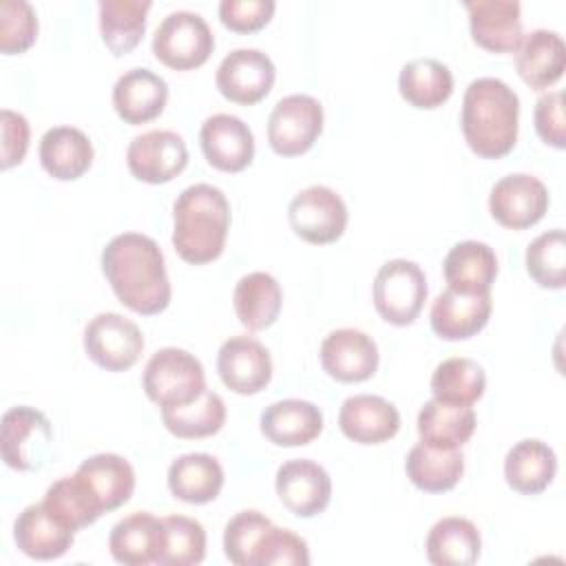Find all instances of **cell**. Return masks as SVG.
I'll return each instance as SVG.
<instances>
[{
	"instance_id": "35",
	"label": "cell",
	"mask_w": 566,
	"mask_h": 566,
	"mask_svg": "<svg viewBox=\"0 0 566 566\" xmlns=\"http://www.w3.org/2000/svg\"><path fill=\"white\" fill-rule=\"evenodd\" d=\"M398 91L416 108H438L453 93V75L436 57H413L400 69Z\"/></svg>"
},
{
	"instance_id": "22",
	"label": "cell",
	"mask_w": 566,
	"mask_h": 566,
	"mask_svg": "<svg viewBox=\"0 0 566 566\" xmlns=\"http://www.w3.org/2000/svg\"><path fill=\"white\" fill-rule=\"evenodd\" d=\"M15 546L31 559H57L62 557L75 539V531L62 524L44 502L29 504L20 511L13 524Z\"/></svg>"
},
{
	"instance_id": "41",
	"label": "cell",
	"mask_w": 566,
	"mask_h": 566,
	"mask_svg": "<svg viewBox=\"0 0 566 566\" xmlns=\"http://www.w3.org/2000/svg\"><path fill=\"white\" fill-rule=\"evenodd\" d=\"M166 546L159 566H195L206 557V531L186 515H166Z\"/></svg>"
},
{
	"instance_id": "8",
	"label": "cell",
	"mask_w": 566,
	"mask_h": 566,
	"mask_svg": "<svg viewBox=\"0 0 566 566\" xmlns=\"http://www.w3.org/2000/svg\"><path fill=\"white\" fill-rule=\"evenodd\" d=\"M287 219L296 237L323 245L336 241L347 228V206L329 186H307L296 192L287 206Z\"/></svg>"
},
{
	"instance_id": "27",
	"label": "cell",
	"mask_w": 566,
	"mask_h": 566,
	"mask_svg": "<svg viewBox=\"0 0 566 566\" xmlns=\"http://www.w3.org/2000/svg\"><path fill=\"white\" fill-rule=\"evenodd\" d=\"M442 274L449 283L447 287H453L458 292H491V285L497 276V256L491 245L467 239L455 243L447 252L442 261Z\"/></svg>"
},
{
	"instance_id": "30",
	"label": "cell",
	"mask_w": 566,
	"mask_h": 566,
	"mask_svg": "<svg viewBox=\"0 0 566 566\" xmlns=\"http://www.w3.org/2000/svg\"><path fill=\"white\" fill-rule=\"evenodd\" d=\"M223 486V467L210 453H184L168 467L170 493L188 504L212 502Z\"/></svg>"
},
{
	"instance_id": "46",
	"label": "cell",
	"mask_w": 566,
	"mask_h": 566,
	"mask_svg": "<svg viewBox=\"0 0 566 566\" xmlns=\"http://www.w3.org/2000/svg\"><path fill=\"white\" fill-rule=\"evenodd\" d=\"M535 130L544 144L553 148L566 146V128H564V93L551 91L544 93L533 111Z\"/></svg>"
},
{
	"instance_id": "36",
	"label": "cell",
	"mask_w": 566,
	"mask_h": 566,
	"mask_svg": "<svg viewBox=\"0 0 566 566\" xmlns=\"http://www.w3.org/2000/svg\"><path fill=\"white\" fill-rule=\"evenodd\" d=\"M150 7V0H99V33L113 55H124L139 44Z\"/></svg>"
},
{
	"instance_id": "16",
	"label": "cell",
	"mask_w": 566,
	"mask_h": 566,
	"mask_svg": "<svg viewBox=\"0 0 566 566\" xmlns=\"http://www.w3.org/2000/svg\"><path fill=\"white\" fill-rule=\"evenodd\" d=\"M199 144L206 161L223 172H239L252 164L254 135L250 126L230 113L206 117L199 130Z\"/></svg>"
},
{
	"instance_id": "38",
	"label": "cell",
	"mask_w": 566,
	"mask_h": 566,
	"mask_svg": "<svg viewBox=\"0 0 566 566\" xmlns=\"http://www.w3.org/2000/svg\"><path fill=\"white\" fill-rule=\"evenodd\" d=\"M486 389L484 369L464 356L442 360L431 374V391L436 400L451 405H473Z\"/></svg>"
},
{
	"instance_id": "24",
	"label": "cell",
	"mask_w": 566,
	"mask_h": 566,
	"mask_svg": "<svg viewBox=\"0 0 566 566\" xmlns=\"http://www.w3.org/2000/svg\"><path fill=\"white\" fill-rule=\"evenodd\" d=\"M259 424L272 444L303 447L323 431V413L310 400L283 398L263 409Z\"/></svg>"
},
{
	"instance_id": "18",
	"label": "cell",
	"mask_w": 566,
	"mask_h": 566,
	"mask_svg": "<svg viewBox=\"0 0 566 566\" xmlns=\"http://www.w3.org/2000/svg\"><path fill=\"white\" fill-rule=\"evenodd\" d=\"M166 546L164 517H155L150 511H135L122 517L108 535V548L115 562L124 566L159 564Z\"/></svg>"
},
{
	"instance_id": "40",
	"label": "cell",
	"mask_w": 566,
	"mask_h": 566,
	"mask_svg": "<svg viewBox=\"0 0 566 566\" xmlns=\"http://www.w3.org/2000/svg\"><path fill=\"white\" fill-rule=\"evenodd\" d=\"M528 276L548 290H562L566 283V234L562 228L542 232L526 248Z\"/></svg>"
},
{
	"instance_id": "26",
	"label": "cell",
	"mask_w": 566,
	"mask_h": 566,
	"mask_svg": "<svg viewBox=\"0 0 566 566\" xmlns=\"http://www.w3.org/2000/svg\"><path fill=\"white\" fill-rule=\"evenodd\" d=\"M566 46L557 31L533 29L515 49V66L531 88H548L564 75Z\"/></svg>"
},
{
	"instance_id": "21",
	"label": "cell",
	"mask_w": 566,
	"mask_h": 566,
	"mask_svg": "<svg viewBox=\"0 0 566 566\" xmlns=\"http://www.w3.org/2000/svg\"><path fill=\"white\" fill-rule=\"evenodd\" d=\"M340 431L358 444H380L400 429L398 409L374 394H356L343 400L338 409Z\"/></svg>"
},
{
	"instance_id": "45",
	"label": "cell",
	"mask_w": 566,
	"mask_h": 566,
	"mask_svg": "<svg viewBox=\"0 0 566 566\" xmlns=\"http://www.w3.org/2000/svg\"><path fill=\"white\" fill-rule=\"evenodd\" d=\"M274 9V0H221L219 18L237 33H252L270 22Z\"/></svg>"
},
{
	"instance_id": "20",
	"label": "cell",
	"mask_w": 566,
	"mask_h": 566,
	"mask_svg": "<svg viewBox=\"0 0 566 566\" xmlns=\"http://www.w3.org/2000/svg\"><path fill=\"white\" fill-rule=\"evenodd\" d=\"M491 292L469 294L447 287L431 305V329L444 340H464L478 334L491 316Z\"/></svg>"
},
{
	"instance_id": "47",
	"label": "cell",
	"mask_w": 566,
	"mask_h": 566,
	"mask_svg": "<svg viewBox=\"0 0 566 566\" xmlns=\"http://www.w3.org/2000/svg\"><path fill=\"white\" fill-rule=\"evenodd\" d=\"M0 133H2V148H0V166L11 168L20 164L29 148V122L22 113L11 108L0 111Z\"/></svg>"
},
{
	"instance_id": "43",
	"label": "cell",
	"mask_w": 566,
	"mask_h": 566,
	"mask_svg": "<svg viewBox=\"0 0 566 566\" xmlns=\"http://www.w3.org/2000/svg\"><path fill=\"white\" fill-rule=\"evenodd\" d=\"M310 548L303 537L292 533L290 528L270 526L252 555V566H307Z\"/></svg>"
},
{
	"instance_id": "29",
	"label": "cell",
	"mask_w": 566,
	"mask_h": 566,
	"mask_svg": "<svg viewBox=\"0 0 566 566\" xmlns=\"http://www.w3.org/2000/svg\"><path fill=\"white\" fill-rule=\"evenodd\" d=\"M557 473L555 451L537 438L515 442L504 458L506 484L524 495L542 493Z\"/></svg>"
},
{
	"instance_id": "7",
	"label": "cell",
	"mask_w": 566,
	"mask_h": 566,
	"mask_svg": "<svg viewBox=\"0 0 566 566\" xmlns=\"http://www.w3.org/2000/svg\"><path fill=\"white\" fill-rule=\"evenodd\" d=\"M323 130V106L316 97L292 93L281 97L268 117V142L276 155L307 153Z\"/></svg>"
},
{
	"instance_id": "28",
	"label": "cell",
	"mask_w": 566,
	"mask_h": 566,
	"mask_svg": "<svg viewBox=\"0 0 566 566\" xmlns=\"http://www.w3.org/2000/svg\"><path fill=\"white\" fill-rule=\"evenodd\" d=\"M42 168L60 179L73 181L82 177L93 164V144L86 133L75 126H53L40 139Z\"/></svg>"
},
{
	"instance_id": "31",
	"label": "cell",
	"mask_w": 566,
	"mask_h": 566,
	"mask_svg": "<svg viewBox=\"0 0 566 566\" xmlns=\"http://www.w3.org/2000/svg\"><path fill=\"white\" fill-rule=\"evenodd\" d=\"M424 548L427 559L436 566H471L480 557L482 539L471 520L449 515L429 528Z\"/></svg>"
},
{
	"instance_id": "10",
	"label": "cell",
	"mask_w": 566,
	"mask_h": 566,
	"mask_svg": "<svg viewBox=\"0 0 566 566\" xmlns=\"http://www.w3.org/2000/svg\"><path fill=\"white\" fill-rule=\"evenodd\" d=\"M49 418L29 405H18L2 416V460L18 471H38L51 449Z\"/></svg>"
},
{
	"instance_id": "34",
	"label": "cell",
	"mask_w": 566,
	"mask_h": 566,
	"mask_svg": "<svg viewBox=\"0 0 566 566\" xmlns=\"http://www.w3.org/2000/svg\"><path fill=\"white\" fill-rule=\"evenodd\" d=\"M405 471L411 484L420 491H451L464 473V455L460 449H438L420 440L409 449Z\"/></svg>"
},
{
	"instance_id": "4",
	"label": "cell",
	"mask_w": 566,
	"mask_h": 566,
	"mask_svg": "<svg viewBox=\"0 0 566 566\" xmlns=\"http://www.w3.org/2000/svg\"><path fill=\"white\" fill-rule=\"evenodd\" d=\"M144 391L159 407H177L199 398L206 387L201 360L179 347L157 349L144 367Z\"/></svg>"
},
{
	"instance_id": "33",
	"label": "cell",
	"mask_w": 566,
	"mask_h": 566,
	"mask_svg": "<svg viewBox=\"0 0 566 566\" xmlns=\"http://www.w3.org/2000/svg\"><path fill=\"white\" fill-rule=\"evenodd\" d=\"M232 303L237 318L243 327L259 332L270 327L283 305V294L279 281L268 272L243 274L232 292Z\"/></svg>"
},
{
	"instance_id": "14",
	"label": "cell",
	"mask_w": 566,
	"mask_h": 566,
	"mask_svg": "<svg viewBox=\"0 0 566 566\" xmlns=\"http://www.w3.org/2000/svg\"><path fill=\"white\" fill-rule=\"evenodd\" d=\"M217 371L230 391L252 396L265 389L272 380V358L261 340L239 334L221 343L217 352Z\"/></svg>"
},
{
	"instance_id": "39",
	"label": "cell",
	"mask_w": 566,
	"mask_h": 566,
	"mask_svg": "<svg viewBox=\"0 0 566 566\" xmlns=\"http://www.w3.org/2000/svg\"><path fill=\"white\" fill-rule=\"evenodd\" d=\"M42 502L62 524H66L75 533L104 515L75 473L55 480L46 489Z\"/></svg>"
},
{
	"instance_id": "9",
	"label": "cell",
	"mask_w": 566,
	"mask_h": 566,
	"mask_svg": "<svg viewBox=\"0 0 566 566\" xmlns=\"http://www.w3.org/2000/svg\"><path fill=\"white\" fill-rule=\"evenodd\" d=\"M84 349L102 369L124 371L139 360L144 336L130 318L117 312H99L84 327Z\"/></svg>"
},
{
	"instance_id": "19",
	"label": "cell",
	"mask_w": 566,
	"mask_h": 566,
	"mask_svg": "<svg viewBox=\"0 0 566 566\" xmlns=\"http://www.w3.org/2000/svg\"><path fill=\"white\" fill-rule=\"evenodd\" d=\"M464 7L475 44L493 53H511L520 46L524 31L517 0H469Z\"/></svg>"
},
{
	"instance_id": "23",
	"label": "cell",
	"mask_w": 566,
	"mask_h": 566,
	"mask_svg": "<svg viewBox=\"0 0 566 566\" xmlns=\"http://www.w3.org/2000/svg\"><path fill=\"white\" fill-rule=\"evenodd\" d=\"M168 102V84L150 69L137 66L122 73L113 86L115 113L126 124H146L161 115Z\"/></svg>"
},
{
	"instance_id": "15",
	"label": "cell",
	"mask_w": 566,
	"mask_h": 566,
	"mask_svg": "<svg viewBox=\"0 0 566 566\" xmlns=\"http://www.w3.org/2000/svg\"><path fill=\"white\" fill-rule=\"evenodd\" d=\"M274 489L283 506L298 517L323 513L332 500V480L327 471L310 458L283 462L276 469Z\"/></svg>"
},
{
	"instance_id": "2",
	"label": "cell",
	"mask_w": 566,
	"mask_h": 566,
	"mask_svg": "<svg viewBox=\"0 0 566 566\" xmlns=\"http://www.w3.org/2000/svg\"><path fill=\"white\" fill-rule=\"evenodd\" d=\"M520 97L497 77L473 80L462 97L460 126L469 148L484 157L497 159L513 150L517 142Z\"/></svg>"
},
{
	"instance_id": "1",
	"label": "cell",
	"mask_w": 566,
	"mask_h": 566,
	"mask_svg": "<svg viewBox=\"0 0 566 566\" xmlns=\"http://www.w3.org/2000/svg\"><path fill=\"white\" fill-rule=\"evenodd\" d=\"M102 272L115 296L133 312L150 316L170 303V281L157 241L139 232H122L102 250Z\"/></svg>"
},
{
	"instance_id": "37",
	"label": "cell",
	"mask_w": 566,
	"mask_h": 566,
	"mask_svg": "<svg viewBox=\"0 0 566 566\" xmlns=\"http://www.w3.org/2000/svg\"><path fill=\"white\" fill-rule=\"evenodd\" d=\"M164 427L177 438H206L226 422V402L219 394L206 389L199 398L177 407H161Z\"/></svg>"
},
{
	"instance_id": "3",
	"label": "cell",
	"mask_w": 566,
	"mask_h": 566,
	"mask_svg": "<svg viewBox=\"0 0 566 566\" xmlns=\"http://www.w3.org/2000/svg\"><path fill=\"white\" fill-rule=\"evenodd\" d=\"M172 223V245L177 254L192 265L210 263L226 248L230 203L221 188L192 184L177 195Z\"/></svg>"
},
{
	"instance_id": "6",
	"label": "cell",
	"mask_w": 566,
	"mask_h": 566,
	"mask_svg": "<svg viewBox=\"0 0 566 566\" xmlns=\"http://www.w3.org/2000/svg\"><path fill=\"white\" fill-rule=\"evenodd\" d=\"M212 49V29L199 13L186 9L168 13L153 35L155 57L175 71L201 66L210 57Z\"/></svg>"
},
{
	"instance_id": "32",
	"label": "cell",
	"mask_w": 566,
	"mask_h": 566,
	"mask_svg": "<svg viewBox=\"0 0 566 566\" xmlns=\"http://www.w3.org/2000/svg\"><path fill=\"white\" fill-rule=\"evenodd\" d=\"M475 422L471 405H451L431 398L418 411L420 440L438 449H460L473 436Z\"/></svg>"
},
{
	"instance_id": "13",
	"label": "cell",
	"mask_w": 566,
	"mask_h": 566,
	"mask_svg": "<svg viewBox=\"0 0 566 566\" xmlns=\"http://www.w3.org/2000/svg\"><path fill=\"white\" fill-rule=\"evenodd\" d=\"M276 69L268 53L259 49H234L217 66V88L234 104L261 102L274 84Z\"/></svg>"
},
{
	"instance_id": "25",
	"label": "cell",
	"mask_w": 566,
	"mask_h": 566,
	"mask_svg": "<svg viewBox=\"0 0 566 566\" xmlns=\"http://www.w3.org/2000/svg\"><path fill=\"white\" fill-rule=\"evenodd\" d=\"M75 475L88 489L102 513L119 509L135 491V471L130 462L117 453H95L86 458Z\"/></svg>"
},
{
	"instance_id": "44",
	"label": "cell",
	"mask_w": 566,
	"mask_h": 566,
	"mask_svg": "<svg viewBox=\"0 0 566 566\" xmlns=\"http://www.w3.org/2000/svg\"><path fill=\"white\" fill-rule=\"evenodd\" d=\"M38 38V18L27 0L0 2V49L7 55L27 51Z\"/></svg>"
},
{
	"instance_id": "17",
	"label": "cell",
	"mask_w": 566,
	"mask_h": 566,
	"mask_svg": "<svg viewBox=\"0 0 566 566\" xmlns=\"http://www.w3.org/2000/svg\"><path fill=\"white\" fill-rule=\"evenodd\" d=\"M323 369L340 382H360L378 367V347L371 336L354 327L329 332L321 343Z\"/></svg>"
},
{
	"instance_id": "11",
	"label": "cell",
	"mask_w": 566,
	"mask_h": 566,
	"mask_svg": "<svg viewBox=\"0 0 566 566\" xmlns=\"http://www.w3.org/2000/svg\"><path fill=\"white\" fill-rule=\"evenodd\" d=\"M188 164V148L179 133L170 128H153L126 148V166L130 175L146 184H166L175 179Z\"/></svg>"
},
{
	"instance_id": "12",
	"label": "cell",
	"mask_w": 566,
	"mask_h": 566,
	"mask_svg": "<svg viewBox=\"0 0 566 566\" xmlns=\"http://www.w3.org/2000/svg\"><path fill=\"white\" fill-rule=\"evenodd\" d=\"M489 210L504 228L524 230L535 226L546 214L548 190L535 175L511 172L493 184Z\"/></svg>"
},
{
	"instance_id": "42",
	"label": "cell",
	"mask_w": 566,
	"mask_h": 566,
	"mask_svg": "<svg viewBox=\"0 0 566 566\" xmlns=\"http://www.w3.org/2000/svg\"><path fill=\"white\" fill-rule=\"evenodd\" d=\"M272 526V522L254 511H239L234 517L228 520L223 528V553L226 557L237 566H252L254 548L261 539V535Z\"/></svg>"
},
{
	"instance_id": "5",
	"label": "cell",
	"mask_w": 566,
	"mask_h": 566,
	"mask_svg": "<svg viewBox=\"0 0 566 566\" xmlns=\"http://www.w3.org/2000/svg\"><path fill=\"white\" fill-rule=\"evenodd\" d=\"M374 307L391 325H411L424 301L427 279L422 268L409 259H391L374 276Z\"/></svg>"
}]
</instances>
